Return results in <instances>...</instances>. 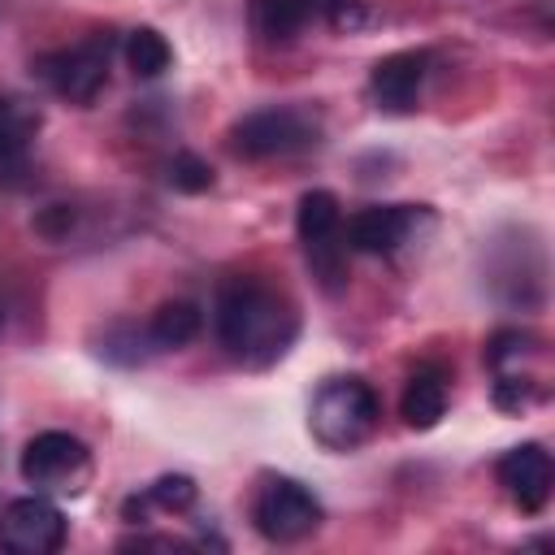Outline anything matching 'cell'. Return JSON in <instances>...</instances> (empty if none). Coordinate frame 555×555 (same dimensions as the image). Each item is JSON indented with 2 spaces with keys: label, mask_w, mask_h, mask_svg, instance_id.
<instances>
[{
  "label": "cell",
  "mask_w": 555,
  "mask_h": 555,
  "mask_svg": "<svg viewBox=\"0 0 555 555\" xmlns=\"http://www.w3.org/2000/svg\"><path fill=\"white\" fill-rule=\"evenodd\" d=\"M212 325H217V338L221 347L251 364V369H264L273 360L286 356V347L295 343L299 334V317L291 308L286 295H278L269 282L251 278V273H238V278H225L217 286V304H212Z\"/></svg>",
  "instance_id": "obj_1"
},
{
  "label": "cell",
  "mask_w": 555,
  "mask_h": 555,
  "mask_svg": "<svg viewBox=\"0 0 555 555\" xmlns=\"http://www.w3.org/2000/svg\"><path fill=\"white\" fill-rule=\"evenodd\" d=\"M382 399L364 377H330L308 408V429L325 451H356L373 438Z\"/></svg>",
  "instance_id": "obj_2"
},
{
  "label": "cell",
  "mask_w": 555,
  "mask_h": 555,
  "mask_svg": "<svg viewBox=\"0 0 555 555\" xmlns=\"http://www.w3.org/2000/svg\"><path fill=\"white\" fill-rule=\"evenodd\" d=\"M22 481L39 494H82L91 481V451L65 429H43L22 447Z\"/></svg>",
  "instance_id": "obj_3"
},
{
  "label": "cell",
  "mask_w": 555,
  "mask_h": 555,
  "mask_svg": "<svg viewBox=\"0 0 555 555\" xmlns=\"http://www.w3.org/2000/svg\"><path fill=\"white\" fill-rule=\"evenodd\" d=\"M108 61H113V35L108 30H95L87 35L82 43L74 48H61V52H43L35 61V74L39 82H48L61 100L69 104H91L104 82H108Z\"/></svg>",
  "instance_id": "obj_4"
},
{
  "label": "cell",
  "mask_w": 555,
  "mask_h": 555,
  "mask_svg": "<svg viewBox=\"0 0 555 555\" xmlns=\"http://www.w3.org/2000/svg\"><path fill=\"white\" fill-rule=\"evenodd\" d=\"M251 520L269 542H299L321 529V499L295 477H264L251 499Z\"/></svg>",
  "instance_id": "obj_5"
},
{
  "label": "cell",
  "mask_w": 555,
  "mask_h": 555,
  "mask_svg": "<svg viewBox=\"0 0 555 555\" xmlns=\"http://www.w3.org/2000/svg\"><path fill=\"white\" fill-rule=\"evenodd\" d=\"M317 134H321V126L308 108H256L234 121L230 147H234V156L269 160V156H291V152L312 147Z\"/></svg>",
  "instance_id": "obj_6"
},
{
  "label": "cell",
  "mask_w": 555,
  "mask_h": 555,
  "mask_svg": "<svg viewBox=\"0 0 555 555\" xmlns=\"http://www.w3.org/2000/svg\"><path fill=\"white\" fill-rule=\"evenodd\" d=\"M338 225H343V208L334 191H304L299 208H295V230L304 238L308 264L321 278L325 291H338L347 282V251L338 243Z\"/></svg>",
  "instance_id": "obj_7"
},
{
  "label": "cell",
  "mask_w": 555,
  "mask_h": 555,
  "mask_svg": "<svg viewBox=\"0 0 555 555\" xmlns=\"http://www.w3.org/2000/svg\"><path fill=\"white\" fill-rule=\"evenodd\" d=\"M65 516L52 499H43L39 490L26 499H13L0 512V546L13 555H52L65 546Z\"/></svg>",
  "instance_id": "obj_8"
},
{
  "label": "cell",
  "mask_w": 555,
  "mask_h": 555,
  "mask_svg": "<svg viewBox=\"0 0 555 555\" xmlns=\"http://www.w3.org/2000/svg\"><path fill=\"white\" fill-rule=\"evenodd\" d=\"M499 473V486L503 494L525 512V516H538L551 499V486H555V464H551V451L542 442H520L512 451L499 455L494 464Z\"/></svg>",
  "instance_id": "obj_9"
},
{
  "label": "cell",
  "mask_w": 555,
  "mask_h": 555,
  "mask_svg": "<svg viewBox=\"0 0 555 555\" xmlns=\"http://www.w3.org/2000/svg\"><path fill=\"white\" fill-rule=\"evenodd\" d=\"M425 217L429 208L421 204H369L347 221V247L364 256H390L412 238Z\"/></svg>",
  "instance_id": "obj_10"
},
{
  "label": "cell",
  "mask_w": 555,
  "mask_h": 555,
  "mask_svg": "<svg viewBox=\"0 0 555 555\" xmlns=\"http://www.w3.org/2000/svg\"><path fill=\"white\" fill-rule=\"evenodd\" d=\"M425 74H429V52L403 48V52H390V56H382V61L373 65L369 91H373L377 108H386V113H412Z\"/></svg>",
  "instance_id": "obj_11"
},
{
  "label": "cell",
  "mask_w": 555,
  "mask_h": 555,
  "mask_svg": "<svg viewBox=\"0 0 555 555\" xmlns=\"http://www.w3.org/2000/svg\"><path fill=\"white\" fill-rule=\"evenodd\" d=\"M447 403H451L447 373L438 364H425L408 377V386L399 395V416H403L408 429H434L447 416Z\"/></svg>",
  "instance_id": "obj_12"
},
{
  "label": "cell",
  "mask_w": 555,
  "mask_h": 555,
  "mask_svg": "<svg viewBox=\"0 0 555 555\" xmlns=\"http://www.w3.org/2000/svg\"><path fill=\"white\" fill-rule=\"evenodd\" d=\"M321 17V0H251L247 22L264 43H291Z\"/></svg>",
  "instance_id": "obj_13"
},
{
  "label": "cell",
  "mask_w": 555,
  "mask_h": 555,
  "mask_svg": "<svg viewBox=\"0 0 555 555\" xmlns=\"http://www.w3.org/2000/svg\"><path fill=\"white\" fill-rule=\"evenodd\" d=\"M199 330H204V312L191 299H165L147 321V338L156 351H178V347L195 343Z\"/></svg>",
  "instance_id": "obj_14"
},
{
  "label": "cell",
  "mask_w": 555,
  "mask_h": 555,
  "mask_svg": "<svg viewBox=\"0 0 555 555\" xmlns=\"http://www.w3.org/2000/svg\"><path fill=\"white\" fill-rule=\"evenodd\" d=\"M35 130H39V108L30 100L4 95L0 100V169L4 165H17L30 152Z\"/></svg>",
  "instance_id": "obj_15"
},
{
  "label": "cell",
  "mask_w": 555,
  "mask_h": 555,
  "mask_svg": "<svg viewBox=\"0 0 555 555\" xmlns=\"http://www.w3.org/2000/svg\"><path fill=\"white\" fill-rule=\"evenodd\" d=\"M121 52H126V65L134 69V78H160L173 65V48L156 26H134L126 35Z\"/></svg>",
  "instance_id": "obj_16"
},
{
  "label": "cell",
  "mask_w": 555,
  "mask_h": 555,
  "mask_svg": "<svg viewBox=\"0 0 555 555\" xmlns=\"http://www.w3.org/2000/svg\"><path fill=\"white\" fill-rule=\"evenodd\" d=\"M147 351H156V347H152V338H147V325L113 321V325L100 334V356H104L108 364L134 369V364H143V360H147Z\"/></svg>",
  "instance_id": "obj_17"
},
{
  "label": "cell",
  "mask_w": 555,
  "mask_h": 555,
  "mask_svg": "<svg viewBox=\"0 0 555 555\" xmlns=\"http://www.w3.org/2000/svg\"><path fill=\"white\" fill-rule=\"evenodd\" d=\"M529 356H542V343L525 330H499L490 343H486V364L494 373H520V364Z\"/></svg>",
  "instance_id": "obj_18"
},
{
  "label": "cell",
  "mask_w": 555,
  "mask_h": 555,
  "mask_svg": "<svg viewBox=\"0 0 555 555\" xmlns=\"http://www.w3.org/2000/svg\"><path fill=\"white\" fill-rule=\"evenodd\" d=\"M143 494H147V503L160 507V512H186V507L195 503L199 486H195V477H186V473H165V477H156Z\"/></svg>",
  "instance_id": "obj_19"
},
{
  "label": "cell",
  "mask_w": 555,
  "mask_h": 555,
  "mask_svg": "<svg viewBox=\"0 0 555 555\" xmlns=\"http://www.w3.org/2000/svg\"><path fill=\"white\" fill-rule=\"evenodd\" d=\"M169 186L182 191V195H199V191L212 186V165L204 156H195V152H178L169 160Z\"/></svg>",
  "instance_id": "obj_20"
},
{
  "label": "cell",
  "mask_w": 555,
  "mask_h": 555,
  "mask_svg": "<svg viewBox=\"0 0 555 555\" xmlns=\"http://www.w3.org/2000/svg\"><path fill=\"white\" fill-rule=\"evenodd\" d=\"M538 399V382L529 373H494V408L520 412Z\"/></svg>",
  "instance_id": "obj_21"
},
{
  "label": "cell",
  "mask_w": 555,
  "mask_h": 555,
  "mask_svg": "<svg viewBox=\"0 0 555 555\" xmlns=\"http://www.w3.org/2000/svg\"><path fill=\"white\" fill-rule=\"evenodd\" d=\"M321 17H325L334 30H343V35H351V30H360V26L369 22V13H364L360 0H321Z\"/></svg>",
  "instance_id": "obj_22"
},
{
  "label": "cell",
  "mask_w": 555,
  "mask_h": 555,
  "mask_svg": "<svg viewBox=\"0 0 555 555\" xmlns=\"http://www.w3.org/2000/svg\"><path fill=\"white\" fill-rule=\"evenodd\" d=\"M74 221H78V212L69 208V204H48V208H39L35 212V230L43 234V238H65L69 230H74Z\"/></svg>",
  "instance_id": "obj_23"
},
{
  "label": "cell",
  "mask_w": 555,
  "mask_h": 555,
  "mask_svg": "<svg viewBox=\"0 0 555 555\" xmlns=\"http://www.w3.org/2000/svg\"><path fill=\"white\" fill-rule=\"evenodd\" d=\"M147 507H152L147 494H130V499L121 503V516H126L130 525H143V520H147Z\"/></svg>",
  "instance_id": "obj_24"
},
{
  "label": "cell",
  "mask_w": 555,
  "mask_h": 555,
  "mask_svg": "<svg viewBox=\"0 0 555 555\" xmlns=\"http://www.w3.org/2000/svg\"><path fill=\"white\" fill-rule=\"evenodd\" d=\"M0 321H4V308H0Z\"/></svg>",
  "instance_id": "obj_25"
}]
</instances>
